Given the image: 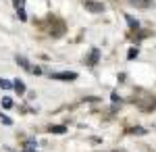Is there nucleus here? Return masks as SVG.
Segmentation results:
<instances>
[{"label": "nucleus", "mask_w": 156, "mask_h": 152, "mask_svg": "<svg viewBox=\"0 0 156 152\" xmlns=\"http://www.w3.org/2000/svg\"><path fill=\"white\" fill-rule=\"evenodd\" d=\"M50 77H52V79H60V81H73V79H77V73L65 71V73H52Z\"/></svg>", "instance_id": "1"}, {"label": "nucleus", "mask_w": 156, "mask_h": 152, "mask_svg": "<svg viewBox=\"0 0 156 152\" xmlns=\"http://www.w3.org/2000/svg\"><path fill=\"white\" fill-rule=\"evenodd\" d=\"M83 6L90 13H102V11H104V4H102V2H96V0H85Z\"/></svg>", "instance_id": "2"}, {"label": "nucleus", "mask_w": 156, "mask_h": 152, "mask_svg": "<svg viewBox=\"0 0 156 152\" xmlns=\"http://www.w3.org/2000/svg\"><path fill=\"white\" fill-rule=\"evenodd\" d=\"M129 2L137 9H150L152 6V0H129Z\"/></svg>", "instance_id": "3"}, {"label": "nucleus", "mask_w": 156, "mask_h": 152, "mask_svg": "<svg viewBox=\"0 0 156 152\" xmlns=\"http://www.w3.org/2000/svg\"><path fill=\"white\" fill-rule=\"evenodd\" d=\"M15 60H17V65H19V67H23L25 71H31V69H34V67H31V65L27 63V59H23V56H17Z\"/></svg>", "instance_id": "4"}, {"label": "nucleus", "mask_w": 156, "mask_h": 152, "mask_svg": "<svg viewBox=\"0 0 156 152\" xmlns=\"http://www.w3.org/2000/svg\"><path fill=\"white\" fill-rule=\"evenodd\" d=\"M12 85H15L17 94H25V83L21 81V79H15V81H12Z\"/></svg>", "instance_id": "5"}, {"label": "nucleus", "mask_w": 156, "mask_h": 152, "mask_svg": "<svg viewBox=\"0 0 156 152\" xmlns=\"http://www.w3.org/2000/svg\"><path fill=\"white\" fill-rule=\"evenodd\" d=\"M98 59H100V50L94 48V50H92V54H90V65H96Z\"/></svg>", "instance_id": "6"}, {"label": "nucleus", "mask_w": 156, "mask_h": 152, "mask_svg": "<svg viewBox=\"0 0 156 152\" xmlns=\"http://www.w3.org/2000/svg\"><path fill=\"white\" fill-rule=\"evenodd\" d=\"M125 19H127L129 27H133V29H137V27H140V21H137V19H133L131 15H125Z\"/></svg>", "instance_id": "7"}, {"label": "nucleus", "mask_w": 156, "mask_h": 152, "mask_svg": "<svg viewBox=\"0 0 156 152\" xmlns=\"http://www.w3.org/2000/svg\"><path fill=\"white\" fill-rule=\"evenodd\" d=\"M0 88H2V90H11V88H15V85H12L9 79H2V77H0Z\"/></svg>", "instance_id": "8"}, {"label": "nucleus", "mask_w": 156, "mask_h": 152, "mask_svg": "<svg viewBox=\"0 0 156 152\" xmlns=\"http://www.w3.org/2000/svg\"><path fill=\"white\" fill-rule=\"evenodd\" d=\"M50 131H52V133H65L67 127H65V125H54V127H50Z\"/></svg>", "instance_id": "9"}, {"label": "nucleus", "mask_w": 156, "mask_h": 152, "mask_svg": "<svg viewBox=\"0 0 156 152\" xmlns=\"http://www.w3.org/2000/svg\"><path fill=\"white\" fill-rule=\"evenodd\" d=\"M17 13H19V19H21V21H25V19H27V15H25L23 6H21V4H19V2H17Z\"/></svg>", "instance_id": "10"}, {"label": "nucleus", "mask_w": 156, "mask_h": 152, "mask_svg": "<svg viewBox=\"0 0 156 152\" xmlns=\"http://www.w3.org/2000/svg\"><path fill=\"white\" fill-rule=\"evenodd\" d=\"M137 54H140V50H137V48H131V50H129V54H127V59L133 60L135 56H137Z\"/></svg>", "instance_id": "11"}, {"label": "nucleus", "mask_w": 156, "mask_h": 152, "mask_svg": "<svg viewBox=\"0 0 156 152\" xmlns=\"http://www.w3.org/2000/svg\"><path fill=\"white\" fill-rule=\"evenodd\" d=\"M25 152H36V142H27V146H25Z\"/></svg>", "instance_id": "12"}, {"label": "nucleus", "mask_w": 156, "mask_h": 152, "mask_svg": "<svg viewBox=\"0 0 156 152\" xmlns=\"http://www.w3.org/2000/svg\"><path fill=\"white\" fill-rule=\"evenodd\" d=\"M2 106H4V108H11V106H12V100L9 98V96H6V98H2Z\"/></svg>", "instance_id": "13"}, {"label": "nucleus", "mask_w": 156, "mask_h": 152, "mask_svg": "<svg viewBox=\"0 0 156 152\" xmlns=\"http://www.w3.org/2000/svg\"><path fill=\"white\" fill-rule=\"evenodd\" d=\"M0 121H2L4 125H12V119H11V117H6V115H0Z\"/></svg>", "instance_id": "14"}, {"label": "nucleus", "mask_w": 156, "mask_h": 152, "mask_svg": "<svg viewBox=\"0 0 156 152\" xmlns=\"http://www.w3.org/2000/svg\"><path fill=\"white\" fill-rule=\"evenodd\" d=\"M133 133H146V129H142V127H135V129H131Z\"/></svg>", "instance_id": "15"}, {"label": "nucleus", "mask_w": 156, "mask_h": 152, "mask_svg": "<svg viewBox=\"0 0 156 152\" xmlns=\"http://www.w3.org/2000/svg\"><path fill=\"white\" fill-rule=\"evenodd\" d=\"M31 73H36V75H40V73H42V69H40V67H34V69H31Z\"/></svg>", "instance_id": "16"}, {"label": "nucleus", "mask_w": 156, "mask_h": 152, "mask_svg": "<svg viewBox=\"0 0 156 152\" xmlns=\"http://www.w3.org/2000/svg\"><path fill=\"white\" fill-rule=\"evenodd\" d=\"M115 152H123V150H115Z\"/></svg>", "instance_id": "17"}]
</instances>
